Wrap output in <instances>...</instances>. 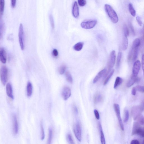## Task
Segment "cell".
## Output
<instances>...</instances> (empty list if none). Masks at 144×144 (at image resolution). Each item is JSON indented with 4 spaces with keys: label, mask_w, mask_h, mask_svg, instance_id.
<instances>
[{
    "label": "cell",
    "mask_w": 144,
    "mask_h": 144,
    "mask_svg": "<svg viewBox=\"0 0 144 144\" xmlns=\"http://www.w3.org/2000/svg\"><path fill=\"white\" fill-rule=\"evenodd\" d=\"M50 20L51 27H52L53 29H54V19H53V17L52 15H50Z\"/></svg>",
    "instance_id": "cell-42"
},
{
    "label": "cell",
    "mask_w": 144,
    "mask_h": 144,
    "mask_svg": "<svg viewBox=\"0 0 144 144\" xmlns=\"http://www.w3.org/2000/svg\"><path fill=\"white\" fill-rule=\"evenodd\" d=\"M123 30L124 34H126L127 36H129V31L128 26L126 24H124L123 25Z\"/></svg>",
    "instance_id": "cell-37"
},
{
    "label": "cell",
    "mask_w": 144,
    "mask_h": 144,
    "mask_svg": "<svg viewBox=\"0 0 144 144\" xmlns=\"http://www.w3.org/2000/svg\"><path fill=\"white\" fill-rule=\"evenodd\" d=\"M113 106L116 114L117 117L118 118L120 128L123 131L124 130V126H123V122L122 121L121 115H120L119 105L118 104H114Z\"/></svg>",
    "instance_id": "cell-9"
},
{
    "label": "cell",
    "mask_w": 144,
    "mask_h": 144,
    "mask_svg": "<svg viewBox=\"0 0 144 144\" xmlns=\"http://www.w3.org/2000/svg\"><path fill=\"white\" fill-rule=\"evenodd\" d=\"M66 69V66L65 65H62L59 68V72L60 74L62 75L65 73Z\"/></svg>",
    "instance_id": "cell-35"
},
{
    "label": "cell",
    "mask_w": 144,
    "mask_h": 144,
    "mask_svg": "<svg viewBox=\"0 0 144 144\" xmlns=\"http://www.w3.org/2000/svg\"><path fill=\"white\" fill-rule=\"evenodd\" d=\"M71 90L69 87H64L62 92V96L64 100H67L71 95Z\"/></svg>",
    "instance_id": "cell-12"
},
{
    "label": "cell",
    "mask_w": 144,
    "mask_h": 144,
    "mask_svg": "<svg viewBox=\"0 0 144 144\" xmlns=\"http://www.w3.org/2000/svg\"><path fill=\"white\" fill-rule=\"evenodd\" d=\"M136 90L135 87H133L131 90V94L132 95L135 96L136 94Z\"/></svg>",
    "instance_id": "cell-49"
},
{
    "label": "cell",
    "mask_w": 144,
    "mask_h": 144,
    "mask_svg": "<svg viewBox=\"0 0 144 144\" xmlns=\"http://www.w3.org/2000/svg\"><path fill=\"white\" fill-rule=\"evenodd\" d=\"M5 1L4 0H0V16H2L4 11Z\"/></svg>",
    "instance_id": "cell-26"
},
{
    "label": "cell",
    "mask_w": 144,
    "mask_h": 144,
    "mask_svg": "<svg viewBox=\"0 0 144 144\" xmlns=\"http://www.w3.org/2000/svg\"><path fill=\"white\" fill-rule=\"evenodd\" d=\"M53 54L54 57H57L58 55V52L57 50L56 49L53 50Z\"/></svg>",
    "instance_id": "cell-46"
},
{
    "label": "cell",
    "mask_w": 144,
    "mask_h": 144,
    "mask_svg": "<svg viewBox=\"0 0 144 144\" xmlns=\"http://www.w3.org/2000/svg\"><path fill=\"white\" fill-rule=\"evenodd\" d=\"M139 47L133 48L132 47L131 49L133 52L132 60L133 62H135L137 60L138 56Z\"/></svg>",
    "instance_id": "cell-20"
},
{
    "label": "cell",
    "mask_w": 144,
    "mask_h": 144,
    "mask_svg": "<svg viewBox=\"0 0 144 144\" xmlns=\"http://www.w3.org/2000/svg\"><path fill=\"white\" fill-rule=\"evenodd\" d=\"M41 139L43 140L45 138V134L44 129L42 123H41Z\"/></svg>",
    "instance_id": "cell-36"
},
{
    "label": "cell",
    "mask_w": 144,
    "mask_h": 144,
    "mask_svg": "<svg viewBox=\"0 0 144 144\" xmlns=\"http://www.w3.org/2000/svg\"><path fill=\"white\" fill-rule=\"evenodd\" d=\"M66 76L67 81L70 83L73 82V79L72 75L69 72H67L66 73Z\"/></svg>",
    "instance_id": "cell-34"
},
{
    "label": "cell",
    "mask_w": 144,
    "mask_h": 144,
    "mask_svg": "<svg viewBox=\"0 0 144 144\" xmlns=\"http://www.w3.org/2000/svg\"><path fill=\"white\" fill-rule=\"evenodd\" d=\"M97 21L95 19L86 20L81 23V27L85 29H92L95 27L97 24Z\"/></svg>",
    "instance_id": "cell-6"
},
{
    "label": "cell",
    "mask_w": 144,
    "mask_h": 144,
    "mask_svg": "<svg viewBox=\"0 0 144 144\" xmlns=\"http://www.w3.org/2000/svg\"><path fill=\"white\" fill-rule=\"evenodd\" d=\"M137 120H138V123L140 125H143L144 124V117L143 116L141 115L137 118Z\"/></svg>",
    "instance_id": "cell-38"
},
{
    "label": "cell",
    "mask_w": 144,
    "mask_h": 144,
    "mask_svg": "<svg viewBox=\"0 0 144 144\" xmlns=\"http://www.w3.org/2000/svg\"><path fill=\"white\" fill-rule=\"evenodd\" d=\"M144 110V106H137L133 107L131 109V113L134 119L137 120V118L141 115Z\"/></svg>",
    "instance_id": "cell-5"
},
{
    "label": "cell",
    "mask_w": 144,
    "mask_h": 144,
    "mask_svg": "<svg viewBox=\"0 0 144 144\" xmlns=\"http://www.w3.org/2000/svg\"><path fill=\"white\" fill-rule=\"evenodd\" d=\"M103 100V95L101 93H97L95 94L94 96V102L95 104H98L101 102Z\"/></svg>",
    "instance_id": "cell-18"
},
{
    "label": "cell",
    "mask_w": 144,
    "mask_h": 144,
    "mask_svg": "<svg viewBox=\"0 0 144 144\" xmlns=\"http://www.w3.org/2000/svg\"><path fill=\"white\" fill-rule=\"evenodd\" d=\"M18 37L20 47L21 49L23 50L24 49V31L22 23L20 24L19 29Z\"/></svg>",
    "instance_id": "cell-7"
},
{
    "label": "cell",
    "mask_w": 144,
    "mask_h": 144,
    "mask_svg": "<svg viewBox=\"0 0 144 144\" xmlns=\"http://www.w3.org/2000/svg\"><path fill=\"white\" fill-rule=\"evenodd\" d=\"M142 70H143V71H144V55H143L142 56Z\"/></svg>",
    "instance_id": "cell-50"
},
{
    "label": "cell",
    "mask_w": 144,
    "mask_h": 144,
    "mask_svg": "<svg viewBox=\"0 0 144 144\" xmlns=\"http://www.w3.org/2000/svg\"><path fill=\"white\" fill-rule=\"evenodd\" d=\"M116 58V54L115 51L113 50L111 52L109 56L108 64V70L105 74L104 76L106 77L107 76L108 73L110 72L114 66L115 63Z\"/></svg>",
    "instance_id": "cell-3"
},
{
    "label": "cell",
    "mask_w": 144,
    "mask_h": 144,
    "mask_svg": "<svg viewBox=\"0 0 144 144\" xmlns=\"http://www.w3.org/2000/svg\"><path fill=\"white\" fill-rule=\"evenodd\" d=\"M141 66V62L139 60H137L134 62L133 66L132 76L134 77H137L140 69Z\"/></svg>",
    "instance_id": "cell-10"
},
{
    "label": "cell",
    "mask_w": 144,
    "mask_h": 144,
    "mask_svg": "<svg viewBox=\"0 0 144 144\" xmlns=\"http://www.w3.org/2000/svg\"><path fill=\"white\" fill-rule=\"evenodd\" d=\"M124 123L127 122L129 119V111L127 109H125L124 110Z\"/></svg>",
    "instance_id": "cell-33"
},
{
    "label": "cell",
    "mask_w": 144,
    "mask_h": 144,
    "mask_svg": "<svg viewBox=\"0 0 144 144\" xmlns=\"http://www.w3.org/2000/svg\"><path fill=\"white\" fill-rule=\"evenodd\" d=\"M67 142L69 144H75L72 137L71 134H67Z\"/></svg>",
    "instance_id": "cell-32"
},
{
    "label": "cell",
    "mask_w": 144,
    "mask_h": 144,
    "mask_svg": "<svg viewBox=\"0 0 144 144\" xmlns=\"http://www.w3.org/2000/svg\"><path fill=\"white\" fill-rule=\"evenodd\" d=\"M122 54L121 52H119L118 53V56L117 58L116 62V67L117 68H118L119 67L121 62V60L122 58Z\"/></svg>",
    "instance_id": "cell-29"
},
{
    "label": "cell",
    "mask_w": 144,
    "mask_h": 144,
    "mask_svg": "<svg viewBox=\"0 0 144 144\" xmlns=\"http://www.w3.org/2000/svg\"><path fill=\"white\" fill-rule=\"evenodd\" d=\"M136 20L139 26H142V23L140 17L139 16H137L136 17Z\"/></svg>",
    "instance_id": "cell-45"
},
{
    "label": "cell",
    "mask_w": 144,
    "mask_h": 144,
    "mask_svg": "<svg viewBox=\"0 0 144 144\" xmlns=\"http://www.w3.org/2000/svg\"><path fill=\"white\" fill-rule=\"evenodd\" d=\"M130 144H140V143L138 140H134L131 141Z\"/></svg>",
    "instance_id": "cell-48"
},
{
    "label": "cell",
    "mask_w": 144,
    "mask_h": 144,
    "mask_svg": "<svg viewBox=\"0 0 144 144\" xmlns=\"http://www.w3.org/2000/svg\"><path fill=\"white\" fill-rule=\"evenodd\" d=\"M104 9L112 22L114 23H118V15L112 6L109 4H106L104 5Z\"/></svg>",
    "instance_id": "cell-1"
},
{
    "label": "cell",
    "mask_w": 144,
    "mask_h": 144,
    "mask_svg": "<svg viewBox=\"0 0 144 144\" xmlns=\"http://www.w3.org/2000/svg\"><path fill=\"white\" fill-rule=\"evenodd\" d=\"M123 82V80L122 78L119 77H117L116 79L114 85V89H116Z\"/></svg>",
    "instance_id": "cell-23"
},
{
    "label": "cell",
    "mask_w": 144,
    "mask_h": 144,
    "mask_svg": "<svg viewBox=\"0 0 144 144\" xmlns=\"http://www.w3.org/2000/svg\"><path fill=\"white\" fill-rule=\"evenodd\" d=\"M73 131L75 137L79 142L82 140V133L80 125L79 122H77L73 126Z\"/></svg>",
    "instance_id": "cell-8"
},
{
    "label": "cell",
    "mask_w": 144,
    "mask_h": 144,
    "mask_svg": "<svg viewBox=\"0 0 144 144\" xmlns=\"http://www.w3.org/2000/svg\"><path fill=\"white\" fill-rule=\"evenodd\" d=\"M12 125L13 134L16 135L18 133L19 124L17 117L15 115H12Z\"/></svg>",
    "instance_id": "cell-11"
},
{
    "label": "cell",
    "mask_w": 144,
    "mask_h": 144,
    "mask_svg": "<svg viewBox=\"0 0 144 144\" xmlns=\"http://www.w3.org/2000/svg\"><path fill=\"white\" fill-rule=\"evenodd\" d=\"M141 43V40L139 38H136L133 42L132 47H139Z\"/></svg>",
    "instance_id": "cell-30"
},
{
    "label": "cell",
    "mask_w": 144,
    "mask_h": 144,
    "mask_svg": "<svg viewBox=\"0 0 144 144\" xmlns=\"http://www.w3.org/2000/svg\"><path fill=\"white\" fill-rule=\"evenodd\" d=\"M129 27L130 29H131V32H132L133 35H135V31H134V29L132 23H131L130 21H129Z\"/></svg>",
    "instance_id": "cell-43"
},
{
    "label": "cell",
    "mask_w": 144,
    "mask_h": 144,
    "mask_svg": "<svg viewBox=\"0 0 144 144\" xmlns=\"http://www.w3.org/2000/svg\"><path fill=\"white\" fill-rule=\"evenodd\" d=\"M52 137V131L51 128H49L48 137L47 144H51Z\"/></svg>",
    "instance_id": "cell-31"
},
{
    "label": "cell",
    "mask_w": 144,
    "mask_h": 144,
    "mask_svg": "<svg viewBox=\"0 0 144 144\" xmlns=\"http://www.w3.org/2000/svg\"><path fill=\"white\" fill-rule=\"evenodd\" d=\"M72 14L75 18H77L79 16V10L78 4L76 1H75L73 4L72 9Z\"/></svg>",
    "instance_id": "cell-16"
},
{
    "label": "cell",
    "mask_w": 144,
    "mask_h": 144,
    "mask_svg": "<svg viewBox=\"0 0 144 144\" xmlns=\"http://www.w3.org/2000/svg\"><path fill=\"white\" fill-rule=\"evenodd\" d=\"M139 78L137 77H134L132 76H131V77L130 79L128 81L127 84V87H129L132 86L135 83L137 82L139 80Z\"/></svg>",
    "instance_id": "cell-19"
},
{
    "label": "cell",
    "mask_w": 144,
    "mask_h": 144,
    "mask_svg": "<svg viewBox=\"0 0 144 144\" xmlns=\"http://www.w3.org/2000/svg\"><path fill=\"white\" fill-rule=\"evenodd\" d=\"M128 36L126 34H124L123 42V49L125 51L127 49L128 46Z\"/></svg>",
    "instance_id": "cell-22"
},
{
    "label": "cell",
    "mask_w": 144,
    "mask_h": 144,
    "mask_svg": "<svg viewBox=\"0 0 144 144\" xmlns=\"http://www.w3.org/2000/svg\"><path fill=\"white\" fill-rule=\"evenodd\" d=\"M4 23L2 19V17L0 16V40L2 38L4 32Z\"/></svg>",
    "instance_id": "cell-25"
},
{
    "label": "cell",
    "mask_w": 144,
    "mask_h": 144,
    "mask_svg": "<svg viewBox=\"0 0 144 144\" xmlns=\"http://www.w3.org/2000/svg\"><path fill=\"white\" fill-rule=\"evenodd\" d=\"M135 87L136 90H137L139 92L144 93V86L140 85H138Z\"/></svg>",
    "instance_id": "cell-39"
},
{
    "label": "cell",
    "mask_w": 144,
    "mask_h": 144,
    "mask_svg": "<svg viewBox=\"0 0 144 144\" xmlns=\"http://www.w3.org/2000/svg\"><path fill=\"white\" fill-rule=\"evenodd\" d=\"M33 87L32 84L30 82H28L26 87V93L28 97H30L32 95Z\"/></svg>",
    "instance_id": "cell-21"
},
{
    "label": "cell",
    "mask_w": 144,
    "mask_h": 144,
    "mask_svg": "<svg viewBox=\"0 0 144 144\" xmlns=\"http://www.w3.org/2000/svg\"><path fill=\"white\" fill-rule=\"evenodd\" d=\"M83 45L84 43L83 42H79L76 43L73 46V49L77 51H80L82 49Z\"/></svg>",
    "instance_id": "cell-24"
},
{
    "label": "cell",
    "mask_w": 144,
    "mask_h": 144,
    "mask_svg": "<svg viewBox=\"0 0 144 144\" xmlns=\"http://www.w3.org/2000/svg\"><path fill=\"white\" fill-rule=\"evenodd\" d=\"M94 113L95 117L98 120H99L100 119V115L98 111L96 109H94Z\"/></svg>",
    "instance_id": "cell-44"
},
{
    "label": "cell",
    "mask_w": 144,
    "mask_h": 144,
    "mask_svg": "<svg viewBox=\"0 0 144 144\" xmlns=\"http://www.w3.org/2000/svg\"><path fill=\"white\" fill-rule=\"evenodd\" d=\"M98 127L100 134V139L101 144H106V140L104 133H103L102 127L100 123H98Z\"/></svg>",
    "instance_id": "cell-17"
},
{
    "label": "cell",
    "mask_w": 144,
    "mask_h": 144,
    "mask_svg": "<svg viewBox=\"0 0 144 144\" xmlns=\"http://www.w3.org/2000/svg\"><path fill=\"white\" fill-rule=\"evenodd\" d=\"M129 9L131 15L133 17H135L136 15V11L131 3H129Z\"/></svg>",
    "instance_id": "cell-27"
},
{
    "label": "cell",
    "mask_w": 144,
    "mask_h": 144,
    "mask_svg": "<svg viewBox=\"0 0 144 144\" xmlns=\"http://www.w3.org/2000/svg\"><path fill=\"white\" fill-rule=\"evenodd\" d=\"M16 0H11V6L12 7L15 8V7L16 3Z\"/></svg>",
    "instance_id": "cell-47"
},
{
    "label": "cell",
    "mask_w": 144,
    "mask_h": 144,
    "mask_svg": "<svg viewBox=\"0 0 144 144\" xmlns=\"http://www.w3.org/2000/svg\"><path fill=\"white\" fill-rule=\"evenodd\" d=\"M8 76V70L5 66H3L0 69V77L2 84L5 85L7 83Z\"/></svg>",
    "instance_id": "cell-4"
},
{
    "label": "cell",
    "mask_w": 144,
    "mask_h": 144,
    "mask_svg": "<svg viewBox=\"0 0 144 144\" xmlns=\"http://www.w3.org/2000/svg\"><path fill=\"white\" fill-rule=\"evenodd\" d=\"M73 109H74V110L75 112L76 113H77L78 112V109L76 106H74Z\"/></svg>",
    "instance_id": "cell-51"
},
{
    "label": "cell",
    "mask_w": 144,
    "mask_h": 144,
    "mask_svg": "<svg viewBox=\"0 0 144 144\" xmlns=\"http://www.w3.org/2000/svg\"><path fill=\"white\" fill-rule=\"evenodd\" d=\"M114 72H115V70L113 69L112 70V71L109 73V75H108L107 77L106 78L105 80L104 83H103V85L105 86L108 83L109 80H110L111 77H112L113 75Z\"/></svg>",
    "instance_id": "cell-28"
},
{
    "label": "cell",
    "mask_w": 144,
    "mask_h": 144,
    "mask_svg": "<svg viewBox=\"0 0 144 144\" xmlns=\"http://www.w3.org/2000/svg\"><path fill=\"white\" fill-rule=\"evenodd\" d=\"M6 91L7 95L9 97L12 99H14L13 90L12 86L10 83H8L6 87Z\"/></svg>",
    "instance_id": "cell-14"
},
{
    "label": "cell",
    "mask_w": 144,
    "mask_h": 144,
    "mask_svg": "<svg viewBox=\"0 0 144 144\" xmlns=\"http://www.w3.org/2000/svg\"><path fill=\"white\" fill-rule=\"evenodd\" d=\"M0 61L3 63H5L7 61L6 51L3 47H0Z\"/></svg>",
    "instance_id": "cell-13"
},
{
    "label": "cell",
    "mask_w": 144,
    "mask_h": 144,
    "mask_svg": "<svg viewBox=\"0 0 144 144\" xmlns=\"http://www.w3.org/2000/svg\"><path fill=\"white\" fill-rule=\"evenodd\" d=\"M137 134L142 137H144V130L140 125L137 122H135L133 124L132 135Z\"/></svg>",
    "instance_id": "cell-2"
},
{
    "label": "cell",
    "mask_w": 144,
    "mask_h": 144,
    "mask_svg": "<svg viewBox=\"0 0 144 144\" xmlns=\"http://www.w3.org/2000/svg\"><path fill=\"white\" fill-rule=\"evenodd\" d=\"M106 72H107V70L105 68L100 71L97 74L96 76L95 77L94 79H93V83H96V82H98L101 79V77H102L103 76H104Z\"/></svg>",
    "instance_id": "cell-15"
},
{
    "label": "cell",
    "mask_w": 144,
    "mask_h": 144,
    "mask_svg": "<svg viewBox=\"0 0 144 144\" xmlns=\"http://www.w3.org/2000/svg\"><path fill=\"white\" fill-rule=\"evenodd\" d=\"M78 2L79 5L81 7L85 6L87 3V2L85 0H79L78 1Z\"/></svg>",
    "instance_id": "cell-41"
},
{
    "label": "cell",
    "mask_w": 144,
    "mask_h": 144,
    "mask_svg": "<svg viewBox=\"0 0 144 144\" xmlns=\"http://www.w3.org/2000/svg\"><path fill=\"white\" fill-rule=\"evenodd\" d=\"M133 54V51L132 49H131L128 55V62H130L131 59H132Z\"/></svg>",
    "instance_id": "cell-40"
}]
</instances>
